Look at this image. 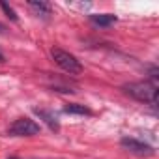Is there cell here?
<instances>
[{
	"instance_id": "cell-4",
	"label": "cell",
	"mask_w": 159,
	"mask_h": 159,
	"mask_svg": "<svg viewBox=\"0 0 159 159\" xmlns=\"http://www.w3.org/2000/svg\"><path fill=\"white\" fill-rule=\"evenodd\" d=\"M120 144H122L125 150H129V152H133V153H137V155H153V148H152L150 144H144V142L137 140V139L124 137V139L120 140Z\"/></svg>"
},
{
	"instance_id": "cell-7",
	"label": "cell",
	"mask_w": 159,
	"mask_h": 159,
	"mask_svg": "<svg viewBox=\"0 0 159 159\" xmlns=\"http://www.w3.org/2000/svg\"><path fill=\"white\" fill-rule=\"evenodd\" d=\"M64 112H67V114H92L88 107H84V105H79V103L66 105V107H64Z\"/></svg>"
},
{
	"instance_id": "cell-5",
	"label": "cell",
	"mask_w": 159,
	"mask_h": 159,
	"mask_svg": "<svg viewBox=\"0 0 159 159\" xmlns=\"http://www.w3.org/2000/svg\"><path fill=\"white\" fill-rule=\"evenodd\" d=\"M90 21H92L94 25H98V26H111V25H114L118 19H116V15H112V13H99V15H90Z\"/></svg>"
},
{
	"instance_id": "cell-2",
	"label": "cell",
	"mask_w": 159,
	"mask_h": 159,
	"mask_svg": "<svg viewBox=\"0 0 159 159\" xmlns=\"http://www.w3.org/2000/svg\"><path fill=\"white\" fill-rule=\"evenodd\" d=\"M51 54H52V60H54L66 73H69V75H81V73H83L81 62H79L73 54H69L67 51H62V49H58V47H52Z\"/></svg>"
},
{
	"instance_id": "cell-6",
	"label": "cell",
	"mask_w": 159,
	"mask_h": 159,
	"mask_svg": "<svg viewBox=\"0 0 159 159\" xmlns=\"http://www.w3.org/2000/svg\"><path fill=\"white\" fill-rule=\"evenodd\" d=\"M36 112H38V116L39 118H43L45 120V124L52 129V131H58L60 129V125H58V120H56V116L52 114V112H49V111H43V109H36Z\"/></svg>"
},
{
	"instance_id": "cell-3",
	"label": "cell",
	"mask_w": 159,
	"mask_h": 159,
	"mask_svg": "<svg viewBox=\"0 0 159 159\" xmlns=\"http://www.w3.org/2000/svg\"><path fill=\"white\" fill-rule=\"evenodd\" d=\"M8 133L11 137H32V135L39 133V125L34 120H30V118H17L10 125Z\"/></svg>"
},
{
	"instance_id": "cell-10",
	"label": "cell",
	"mask_w": 159,
	"mask_h": 159,
	"mask_svg": "<svg viewBox=\"0 0 159 159\" xmlns=\"http://www.w3.org/2000/svg\"><path fill=\"white\" fill-rule=\"evenodd\" d=\"M0 62H4V54L2 52H0Z\"/></svg>"
},
{
	"instance_id": "cell-1",
	"label": "cell",
	"mask_w": 159,
	"mask_h": 159,
	"mask_svg": "<svg viewBox=\"0 0 159 159\" xmlns=\"http://www.w3.org/2000/svg\"><path fill=\"white\" fill-rule=\"evenodd\" d=\"M124 92L129 94L131 98H135L137 101H142V103H150V105H155L157 103V84L155 83H150V81H139V83H129L124 86Z\"/></svg>"
},
{
	"instance_id": "cell-9",
	"label": "cell",
	"mask_w": 159,
	"mask_h": 159,
	"mask_svg": "<svg viewBox=\"0 0 159 159\" xmlns=\"http://www.w3.org/2000/svg\"><path fill=\"white\" fill-rule=\"evenodd\" d=\"M0 8L4 10V13H6V15L11 19V21H17V13L13 11V8H11V6H8L6 2H0Z\"/></svg>"
},
{
	"instance_id": "cell-8",
	"label": "cell",
	"mask_w": 159,
	"mask_h": 159,
	"mask_svg": "<svg viewBox=\"0 0 159 159\" xmlns=\"http://www.w3.org/2000/svg\"><path fill=\"white\" fill-rule=\"evenodd\" d=\"M28 6L32 8V10H36L39 15H49L51 13V4H47V2H28Z\"/></svg>"
}]
</instances>
